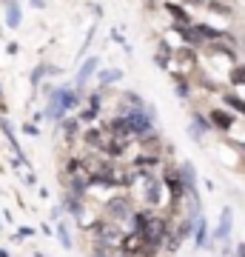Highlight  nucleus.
Returning a JSON list of instances; mask_svg holds the SVG:
<instances>
[{
    "label": "nucleus",
    "instance_id": "obj_13",
    "mask_svg": "<svg viewBox=\"0 0 245 257\" xmlns=\"http://www.w3.org/2000/svg\"><path fill=\"white\" fill-rule=\"evenodd\" d=\"M80 132V120H63V135L66 140H74V135Z\"/></svg>",
    "mask_w": 245,
    "mask_h": 257
},
{
    "label": "nucleus",
    "instance_id": "obj_2",
    "mask_svg": "<svg viewBox=\"0 0 245 257\" xmlns=\"http://www.w3.org/2000/svg\"><path fill=\"white\" fill-rule=\"evenodd\" d=\"M77 106V94L72 92V89H57L55 94H52V100H49V109H46V114L52 120H60L63 117L66 109H74Z\"/></svg>",
    "mask_w": 245,
    "mask_h": 257
},
{
    "label": "nucleus",
    "instance_id": "obj_9",
    "mask_svg": "<svg viewBox=\"0 0 245 257\" xmlns=\"http://www.w3.org/2000/svg\"><path fill=\"white\" fill-rule=\"evenodd\" d=\"M208 243V229H205V217H200V223H197V231H194V246H205Z\"/></svg>",
    "mask_w": 245,
    "mask_h": 257
},
{
    "label": "nucleus",
    "instance_id": "obj_23",
    "mask_svg": "<svg viewBox=\"0 0 245 257\" xmlns=\"http://www.w3.org/2000/svg\"><path fill=\"white\" fill-rule=\"evenodd\" d=\"M94 257H106V254H103V251H97V254H94Z\"/></svg>",
    "mask_w": 245,
    "mask_h": 257
},
{
    "label": "nucleus",
    "instance_id": "obj_19",
    "mask_svg": "<svg viewBox=\"0 0 245 257\" xmlns=\"http://www.w3.org/2000/svg\"><path fill=\"white\" fill-rule=\"evenodd\" d=\"M208 9H211V12H217V15H231V9H228L225 3H217V0H211Z\"/></svg>",
    "mask_w": 245,
    "mask_h": 257
},
{
    "label": "nucleus",
    "instance_id": "obj_5",
    "mask_svg": "<svg viewBox=\"0 0 245 257\" xmlns=\"http://www.w3.org/2000/svg\"><path fill=\"white\" fill-rule=\"evenodd\" d=\"M143 248H145V237H143V234H140L137 229H131L126 237H123V246H120V251H126L128 257H131V254L137 257L140 251H143Z\"/></svg>",
    "mask_w": 245,
    "mask_h": 257
},
{
    "label": "nucleus",
    "instance_id": "obj_7",
    "mask_svg": "<svg viewBox=\"0 0 245 257\" xmlns=\"http://www.w3.org/2000/svg\"><path fill=\"white\" fill-rule=\"evenodd\" d=\"M128 120H131V128H134L137 135H148V132H151V120L145 117V111H143V109L128 111Z\"/></svg>",
    "mask_w": 245,
    "mask_h": 257
},
{
    "label": "nucleus",
    "instance_id": "obj_1",
    "mask_svg": "<svg viewBox=\"0 0 245 257\" xmlns=\"http://www.w3.org/2000/svg\"><path fill=\"white\" fill-rule=\"evenodd\" d=\"M140 234L145 237V246H148V248L165 246V240H168V234H171V229H168V217L151 211V217H148V223L140 229Z\"/></svg>",
    "mask_w": 245,
    "mask_h": 257
},
{
    "label": "nucleus",
    "instance_id": "obj_8",
    "mask_svg": "<svg viewBox=\"0 0 245 257\" xmlns=\"http://www.w3.org/2000/svg\"><path fill=\"white\" fill-rule=\"evenodd\" d=\"M231 123H234V117L228 114V111H222V109H214L211 111V126H217V128H231Z\"/></svg>",
    "mask_w": 245,
    "mask_h": 257
},
{
    "label": "nucleus",
    "instance_id": "obj_20",
    "mask_svg": "<svg viewBox=\"0 0 245 257\" xmlns=\"http://www.w3.org/2000/svg\"><path fill=\"white\" fill-rule=\"evenodd\" d=\"M168 60H171V49H165V46H160V57H157V63L163 66H168Z\"/></svg>",
    "mask_w": 245,
    "mask_h": 257
},
{
    "label": "nucleus",
    "instance_id": "obj_22",
    "mask_svg": "<svg viewBox=\"0 0 245 257\" xmlns=\"http://www.w3.org/2000/svg\"><path fill=\"white\" fill-rule=\"evenodd\" d=\"M0 257H9V251H6V248H0Z\"/></svg>",
    "mask_w": 245,
    "mask_h": 257
},
{
    "label": "nucleus",
    "instance_id": "obj_18",
    "mask_svg": "<svg viewBox=\"0 0 245 257\" xmlns=\"http://www.w3.org/2000/svg\"><path fill=\"white\" fill-rule=\"evenodd\" d=\"M117 77H120L117 69H111V72H103V74H100V86H109V83H114Z\"/></svg>",
    "mask_w": 245,
    "mask_h": 257
},
{
    "label": "nucleus",
    "instance_id": "obj_14",
    "mask_svg": "<svg viewBox=\"0 0 245 257\" xmlns=\"http://www.w3.org/2000/svg\"><path fill=\"white\" fill-rule=\"evenodd\" d=\"M57 240H60V246L63 248H72V234H69V229H66L63 223L57 226Z\"/></svg>",
    "mask_w": 245,
    "mask_h": 257
},
{
    "label": "nucleus",
    "instance_id": "obj_15",
    "mask_svg": "<svg viewBox=\"0 0 245 257\" xmlns=\"http://www.w3.org/2000/svg\"><path fill=\"white\" fill-rule=\"evenodd\" d=\"M225 103L231 106V109H236L239 114H245V100L239 97V94H228V97H225Z\"/></svg>",
    "mask_w": 245,
    "mask_h": 257
},
{
    "label": "nucleus",
    "instance_id": "obj_3",
    "mask_svg": "<svg viewBox=\"0 0 245 257\" xmlns=\"http://www.w3.org/2000/svg\"><path fill=\"white\" fill-rule=\"evenodd\" d=\"M106 217L114 220V223H128L134 217V209H131V203H128L126 197H114V200H109V206H106Z\"/></svg>",
    "mask_w": 245,
    "mask_h": 257
},
{
    "label": "nucleus",
    "instance_id": "obj_4",
    "mask_svg": "<svg viewBox=\"0 0 245 257\" xmlns=\"http://www.w3.org/2000/svg\"><path fill=\"white\" fill-rule=\"evenodd\" d=\"M180 177H182V183H185V192L191 194V200L200 206V192H197V172H194V166L182 163L180 166Z\"/></svg>",
    "mask_w": 245,
    "mask_h": 257
},
{
    "label": "nucleus",
    "instance_id": "obj_6",
    "mask_svg": "<svg viewBox=\"0 0 245 257\" xmlns=\"http://www.w3.org/2000/svg\"><path fill=\"white\" fill-rule=\"evenodd\" d=\"M231 214L234 211L228 209H222V214H219V223H217V229H214V240H219V243H225L228 240V234H231Z\"/></svg>",
    "mask_w": 245,
    "mask_h": 257
},
{
    "label": "nucleus",
    "instance_id": "obj_16",
    "mask_svg": "<svg viewBox=\"0 0 245 257\" xmlns=\"http://www.w3.org/2000/svg\"><path fill=\"white\" fill-rule=\"evenodd\" d=\"M168 12H171V18L177 20V26H185V23H188V15H185L180 6H168Z\"/></svg>",
    "mask_w": 245,
    "mask_h": 257
},
{
    "label": "nucleus",
    "instance_id": "obj_10",
    "mask_svg": "<svg viewBox=\"0 0 245 257\" xmlns=\"http://www.w3.org/2000/svg\"><path fill=\"white\" fill-rule=\"evenodd\" d=\"M145 203H148V206H157V203H160V186H157V180H151V177H148V192H145Z\"/></svg>",
    "mask_w": 245,
    "mask_h": 257
},
{
    "label": "nucleus",
    "instance_id": "obj_17",
    "mask_svg": "<svg viewBox=\"0 0 245 257\" xmlns=\"http://www.w3.org/2000/svg\"><path fill=\"white\" fill-rule=\"evenodd\" d=\"M231 83L234 86H245V66H236L234 72H231Z\"/></svg>",
    "mask_w": 245,
    "mask_h": 257
},
{
    "label": "nucleus",
    "instance_id": "obj_12",
    "mask_svg": "<svg viewBox=\"0 0 245 257\" xmlns=\"http://www.w3.org/2000/svg\"><path fill=\"white\" fill-rule=\"evenodd\" d=\"M94 66H97V60H86V63H83V69L77 72V86H83V83L89 80L91 72H94Z\"/></svg>",
    "mask_w": 245,
    "mask_h": 257
},
{
    "label": "nucleus",
    "instance_id": "obj_21",
    "mask_svg": "<svg viewBox=\"0 0 245 257\" xmlns=\"http://www.w3.org/2000/svg\"><path fill=\"white\" fill-rule=\"evenodd\" d=\"M236 254H239V257H245V243H239V246H236Z\"/></svg>",
    "mask_w": 245,
    "mask_h": 257
},
{
    "label": "nucleus",
    "instance_id": "obj_11",
    "mask_svg": "<svg viewBox=\"0 0 245 257\" xmlns=\"http://www.w3.org/2000/svg\"><path fill=\"white\" fill-rule=\"evenodd\" d=\"M6 20H9V26H20V6L15 0H9V9H6Z\"/></svg>",
    "mask_w": 245,
    "mask_h": 257
}]
</instances>
